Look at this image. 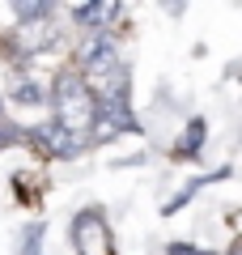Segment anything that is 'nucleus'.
I'll list each match as a JSON object with an SVG mask.
<instances>
[{"mask_svg":"<svg viewBox=\"0 0 242 255\" xmlns=\"http://www.w3.org/2000/svg\"><path fill=\"white\" fill-rule=\"evenodd\" d=\"M204 140H208V124H204V119H187V132L174 140L170 157H174V162H191V157L204 149Z\"/></svg>","mask_w":242,"mask_h":255,"instance_id":"obj_4","label":"nucleus"},{"mask_svg":"<svg viewBox=\"0 0 242 255\" xmlns=\"http://www.w3.org/2000/svg\"><path fill=\"white\" fill-rule=\"evenodd\" d=\"M26 145L38 149L43 157H81L94 145V136L90 132H68V128L55 124V119H43V124L26 128Z\"/></svg>","mask_w":242,"mask_h":255,"instance_id":"obj_2","label":"nucleus"},{"mask_svg":"<svg viewBox=\"0 0 242 255\" xmlns=\"http://www.w3.org/2000/svg\"><path fill=\"white\" fill-rule=\"evenodd\" d=\"M9 145H26V128H21L17 119L0 115V149H9Z\"/></svg>","mask_w":242,"mask_h":255,"instance_id":"obj_6","label":"nucleus"},{"mask_svg":"<svg viewBox=\"0 0 242 255\" xmlns=\"http://www.w3.org/2000/svg\"><path fill=\"white\" fill-rule=\"evenodd\" d=\"M13 102H21V107H47L51 90H43V81H34V77H17L13 81Z\"/></svg>","mask_w":242,"mask_h":255,"instance_id":"obj_5","label":"nucleus"},{"mask_svg":"<svg viewBox=\"0 0 242 255\" xmlns=\"http://www.w3.org/2000/svg\"><path fill=\"white\" fill-rule=\"evenodd\" d=\"M72 247L77 255H115L111 251V230L98 209H81L72 217Z\"/></svg>","mask_w":242,"mask_h":255,"instance_id":"obj_3","label":"nucleus"},{"mask_svg":"<svg viewBox=\"0 0 242 255\" xmlns=\"http://www.w3.org/2000/svg\"><path fill=\"white\" fill-rule=\"evenodd\" d=\"M51 107H55V124H64L68 132H90V136H94L98 102H94V94L85 90V81H81L77 68H64V73L55 77Z\"/></svg>","mask_w":242,"mask_h":255,"instance_id":"obj_1","label":"nucleus"},{"mask_svg":"<svg viewBox=\"0 0 242 255\" xmlns=\"http://www.w3.org/2000/svg\"><path fill=\"white\" fill-rule=\"evenodd\" d=\"M230 255H242V243H234V251H230Z\"/></svg>","mask_w":242,"mask_h":255,"instance_id":"obj_7","label":"nucleus"}]
</instances>
